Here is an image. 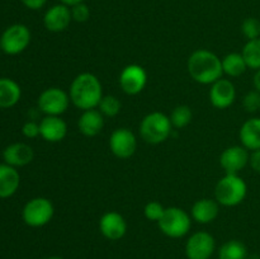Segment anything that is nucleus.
Instances as JSON below:
<instances>
[{"label":"nucleus","instance_id":"28","mask_svg":"<svg viewBox=\"0 0 260 259\" xmlns=\"http://www.w3.org/2000/svg\"><path fill=\"white\" fill-rule=\"evenodd\" d=\"M241 32L248 41L260 38V20L256 18H246L241 23Z\"/></svg>","mask_w":260,"mask_h":259},{"label":"nucleus","instance_id":"21","mask_svg":"<svg viewBox=\"0 0 260 259\" xmlns=\"http://www.w3.org/2000/svg\"><path fill=\"white\" fill-rule=\"evenodd\" d=\"M241 145L254 151L260 149V117H253L245 121L239 132Z\"/></svg>","mask_w":260,"mask_h":259},{"label":"nucleus","instance_id":"33","mask_svg":"<svg viewBox=\"0 0 260 259\" xmlns=\"http://www.w3.org/2000/svg\"><path fill=\"white\" fill-rule=\"evenodd\" d=\"M249 165L254 172L260 174V149L251 151L250 157H249Z\"/></svg>","mask_w":260,"mask_h":259},{"label":"nucleus","instance_id":"22","mask_svg":"<svg viewBox=\"0 0 260 259\" xmlns=\"http://www.w3.org/2000/svg\"><path fill=\"white\" fill-rule=\"evenodd\" d=\"M22 96L19 84L9 78H0V108L8 109L14 107Z\"/></svg>","mask_w":260,"mask_h":259},{"label":"nucleus","instance_id":"14","mask_svg":"<svg viewBox=\"0 0 260 259\" xmlns=\"http://www.w3.org/2000/svg\"><path fill=\"white\" fill-rule=\"evenodd\" d=\"M99 231L108 240H121L127 233V222L121 213L108 211L99 220Z\"/></svg>","mask_w":260,"mask_h":259},{"label":"nucleus","instance_id":"8","mask_svg":"<svg viewBox=\"0 0 260 259\" xmlns=\"http://www.w3.org/2000/svg\"><path fill=\"white\" fill-rule=\"evenodd\" d=\"M70 95L63 89L47 88L40 94L37 101L38 109L46 116H61L70 106Z\"/></svg>","mask_w":260,"mask_h":259},{"label":"nucleus","instance_id":"11","mask_svg":"<svg viewBox=\"0 0 260 259\" xmlns=\"http://www.w3.org/2000/svg\"><path fill=\"white\" fill-rule=\"evenodd\" d=\"M147 84V73L141 65H127L119 75L121 89L128 95H137L145 89Z\"/></svg>","mask_w":260,"mask_h":259},{"label":"nucleus","instance_id":"12","mask_svg":"<svg viewBox=\"0 0 260 259\" xmlns=\"http://www.w3.org/2000/svg\"><path fill=\"white\" fill-rule=\"evenodd\" d=\"M249 150L243 145H234L222 151L220 156V164L226 174H239L249 164Z\"/></svg>","mask_w":260,"mask_h":259},{"label":"nucleus","instance_id":"19","mask_svg":"<svg viewBox=\"0 0 260 259\" xmlns=\"http://www.w3.org/2000/svg\"><path fill=\"white\" fill-rule=\"evenodd\" d=\"M220 212V203L212 198H202L196 201L192 206L190 216L198 223H210L217 218Z\"/></svg>","mask_w":260,"mask_h":259},{"label":"nucleus","instance_id":"13","mask_svg":"<svg viewBox=\"0 0 260 259\" xmlns=\"http://www.w3.org/2000/svg\"><path fill=\"white\" fill-rule=\"evenodd\" d=\"M71 22H73V17H71L70 7L61 3L48 8L43 15L45 28L52 33L63 32L68 29Z\"/></svg>","mask_w":260,"mask_h":259},{"label":"nucleus","instance_id":"20","mask_svg":"<svg viewBox=\"0 0 260 259\" xmlns=\"http://www.w3.org/2000/svg\"><path fill=\"white\" fill-rule=\"evenodd\" d=\"M20 184V175L17 168L0 164V198L5 200L14 195Z\"/></svg>","mask_w":260,"mask_h":259},{"label":"nucleus","instance_id":"7","mask_svg":"<svg viewBox=\"0 0 260 259\" xmlns=\"http://www.w3.org/2000/svg\"><path fill=\"white\" fill-rule=\"evenodd\" d=\"M30 30L27 25L15 23L9 25L0 37V48L7 55H19L30 43Z\"/></svg>","mask_w":260,"mask_h":259},{"label":"nucleus","instance_id":"32","mask_svg":"<svg viewBox=\"0 0 260 259\" xmlns=\"http://www.w3.org/2000/svg\"><path fill=\"white\" fill-rule=\"evenodd\" d=\"M22 134L24 135L27 139H36V137L41 136L40 123H37V122L35 121L25 122L22 127Z\"/></svg>","mask_w":260,"mask_h":259},{"label":"nucleus","instance_id":"34","mask_svg":"<svg viewBox=\"0 0 260 259\" xmlns=\"http://www.w3.org/2000/svg\"><path fill=\"white\" fill-rule=\"evenodd\" d=\"M25 8L30 10H40L46 5L47 0H20Z\"/></svg>","mask_w":260,"mask_h":259},{"label":"nucleus","instance_id":"30","mask_svg":"<svg viewBox=\"0 0 260 259\" xmlns=\"http://www.w3.org/2000/svg\"><path fill=\"white\" fill-rule=\"evenodd\" d=\"M243 106L249 113H255L260 109V91L251 90L245 94L243 99Z\"/></svg>","mask_w":260,"mask_h":259},{"label":"nucleus","instance_id":"27","mask_svg":"<svg viewBox=\"0 0 260 259\" xmlns=\"http://www.w3.org/2000/svg\"><path fill=\"white\" fill-rule=\"evenodd\" d=\"M121 101L114 95H103L98 109L104 117H116L121 112Z\"/></svg>","mask_w":260,"mask_h":259},{"label":"nucleus","instance_id":"37","mask_svg":"<svg viewBox=\"0 0 260 259\" xmlns=\"http://www.w3.org/2000/svg\"><path fill=\"white\" fill-rule=\"evenodd\" d=\"M46 259H63V258H61V256H57V255H52V256H48V258Z\"/></svg>","mask_w":260,"mask_h":259},{"label":"nucleus","instance_id":"38","mask_svg":"<svg viewBox=\"0 0 260 259\" xmlns=\"http://www.w3.org/2000/svg\"><path fill=\"white\" fill-rule=\"evenodd\" d=\"M248 259H260L258 255H251V256H248Z\"/></svg>","mask_w":260,"mask_h":259},{"label":"nucleus","instance_id":"15","mask_svg":"<svg viewBox=\"0 0 260 259\" xmlns=\"http://www.w3.org/2000/svg\"><path fill=\"white\" fill-rule=\"evenodd\" d=\"M236 99L235 85L229 79H218L211 85L210 102L215 108L226 109L233 106Z\"/></svg>","mask_w":260,"mask_h":259},{"label":"nucleus","instance_id":"25","mask_svg":"<svg viewBox=\"0 0 260 259\" xmlns=\"http://www.w3.org/2000/svg\"><path fill=\"white\" fill-rule=\"evenodd\" d=\"M241 55L245 60L248 69L255 71L260 70V38L248 41L241 51Z\"/></svg>","mask_w":260,"mask_h":259},{"label":"nucleus","instance_id":"24","mask_svg":"<svg viewBox=\"0 0 260 259\" xmlns=\"http://www.w3.org/2000/svg\"><path fill=\"white\" fill-rule=\"evenodd\" d=\"M218 259H248V249L243 241L233 239L218 248Z\"/></svg>","mask_w":260,"mask_h":259},{"label":"nucleus","instance_id":"3","mask_svg":"<svg viewBox=\"0 0 260 259\" xmlns=\"http://www.w3.org/2000/svg\"><path fill=\"white\" fill-rule=\"evenodd\" d=\"M248 185L239 174H226L215 187V200L225 207H235L245 200Z\"/></svg>","mask_w":260,"mask_h":259},{"label":"nucleus","instance_id":"18","mask_svg":"<svg viewBox=\"0 0 260 259\" xmlns=\"http://www.w3.org/2000/svg\"><path fill=\"white\" fill-rule=\"evenodd\" d=\"M104 127V116L99 109H88L83 111L78 119V128L80 134L86 137H94L102 132Z\"/></svg>","mask_w":260,"mask_h":259},{"label":"nucleus","instance_id":"16","mask_svg":"<svg viewBox=\"0 0 260 259\" xmlns=\"http://www.w3.org/2000/svg\"><path fill=\"white\" fill-rule=\"evenodd\" d=\"M3 159L8 165H12L14 168L25 167L30 164L35 159V151L32 146L24 142H14L7 146L3 151Z\"/></svg>","mask_w":260,"mask_h":259},{"label":"nucleus","instance_id":"6","mask_svg":"<svg viewBox=\"0 0 260 259\" xmlns=\"http://www.w3.org/2000/svg\"><path fill=\"white\" fill-rule=\"evenodd\" d=\"M55 215L53 203L46 197H35L28 201L22 210V218L30 228L46 226Z\"/></svg>","mask_w":260,"mask_h":259},{"label":"nucleus","instance_id":"23","mask_svg":"<svg viewBox=\"0 0 260 259\" xmlns=\"http://www.w3.org/2000/svg\"><path fill=\"white\" fill-rule=\"evenodd\" d=\"M246 69H248V66H246V62L241 53L231 52L222 58L223 74H226L230 78H239L245 73Z\"/></svg>","mask_w":260,"mask_h":259},{"label":"nucleus","instance_id":"17","mask_svg":"<svg viewBox=\"0 0 260 259\" xmlns=\"http://www.w3.org/2000/svg\"><path fill=\"white\" fill-rule=\"evenodd\" d=\"M41 137L45 141L56 144L62 141L68 135V124L61 116H46L40 122Z\"/></svg>","mask_w":260,"mask_h":259},{"label":"nucleus","instance_id":"10","mask_svg":"<svg viewBox=\"0 0 260 259\" xmlns=\"http://www.w3.org/2000/svg\"><path fill=\"white\" fill-rule=\"evenodd\" d=\"M109 149L118 159H128L137 150L136 136L126 127L114 130L109 137Z\"/></svg>","mask_w":260,"mask_h":259},{"label":"nucleus","instance_id":"5","mask_svg":"<svg viewBox=\"0 0 260 259\" xmlns=\"http://www.w3.org/2000/svg\"><path fill=\"white\" fill-rule=\"evenodd\" d=\"M157 225L165 236L180 239L192 229V216L180 207H168Z\"/></svg>","mask_w":260,"mask_h":259},{"label":"nucleus","instance_id":"36","mask_svg":"<svg viewBox=\"0 0 260 259\" xmlns=\"http://www.w3.org/2000/svg\"><path fill=\"white\" fill-rule=\"evenodd\" d=\"M58 2L61 3V4H65L68 5V7H74V5L79 4V3H83L84 0H58Z\"/></svg>","mask_w":260,"mask_h":259},{"label":"nucleus","instance_id":"2","mask_svg":"<svg viewBox=\"0 0 260 259\" xmlns=\"http://www.w3.org/2000/svg\"><path fill=\"white\" fill-rule=\"evenodd\" d=\"M190 78L203 85H212L222 78V60L212 51L200 48L189 56L187 62Z\"/></svg>","mask_w":260,"mask_h":259},{"label":"nucleus","instance_id":"9","mask_svg":"<svg viewBox=\"0 0 260 259\" xmlns=\"http://www.w3.org/2000/svg\"><path fill=\"white\" fill-rule=\"evenodd\" d=\"M216 250V240L207 231H197L185 243V255L188 259H211Z\"/></svg>","mask_w":260,"mask_h":259},{"label":"nucleus","instance_id":"26","mask_svg":"<svg viewBox=\"0 0 260 259\" xmlns=\"http://www.w3.org/2000/svg\"><path fill=\"white\" fill-rule=\"evenodd\" d=\"M192 109L188 106H185V104H182V106H177L173 109L169 118L170 122H172V126L174 127V128L180 130L187 127L188 124L192 122Z\"/></svg>","mask_w":260,"mask_h":259},{"label":"nucleus","instance_id":"35","mask_svg":"<svg viewBox=\"0 0 260 259\" xmlns=\"http://www.w3.org/2000/svg\"><path fill=\"white\" fill-rule=\"evenodd\" d=\"M253 84L255 90L260 91V70H256L255 75H254V79H253Z\"/></svg>","mask_w":260,"mask_h":259},{"label":"nucleus","instance_id":"29","mask_svg":"<svg viewBox=\"0 0 260 259\" xmlns=\"http://www.w3.org/2000/svg\"><path fill=\"white\" fill-rule=\"evenodd\" d=\"M165 212V207L157 201H150L146 203L144 208V215L145 217L149 221H154V222H159L160 218L162 217Z\"/></svg>","mask_w":260,"mask_h":259},{"label":"nucleus","instance_id":"31","mask_svg":"<svg viewBox=\"0 0 260 259\" xmlns=\"http://www.w3.org/2000/svg\"><path fill=\"white\" fill-rule=\"evenodd\" d=\"M71 9V17L73 20L76 23H85L88 22L90 18V9L85 3H79V4L74 5L70 8Z\"/></svg>","mask_w":260,"mask_h":259},{"label":"nucleus","instance_id":"4","mask_svg":"<svg viewBox=\"0 0 260 259\" xmlns=\"http://www.w3.org/2000/svg\"><path fill=\"white\" fill-rule=\"evenodd\" d=\"M172 122L165 113L151 112L142 118L140 123V135L145 142L159 145L172 135Z\"/></svg>","mask_w":260,"mask_h":259},{"label":"nucleus","instance_id":"1","mask_svg":"<svg viewBox=\"0 0 260 259\" xmlns=\"http://www.w3.org/2000/svg\"><path fill=\"white\" fill-rule=\"evenodd\" d=\"M69 95L76 108L81 111L95 109L103 98V86L98 76L91 73H81L71 83Z\"/></svg>","mask_w":260,"mask_h":259}]
</instances>
